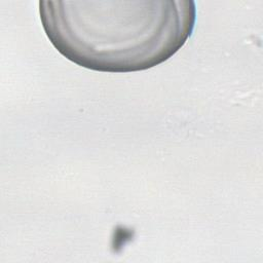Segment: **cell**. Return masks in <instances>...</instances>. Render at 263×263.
I'll list each match as a JSON object with an SVG mask.
<instances>
[{
  "instance_id": "1",
  "label": "cell",
  "mask_w": 263,
  "mask_h": 263,
  "mask_svg": "<svg viewBox=\"0 0 263 263\" xmlns=\"http://www.w3.org/2000/svg\"><path fill=\"white\" fill-rule=\"evenodd\" d=\"M40 18L69 61L95 71H144L172 58L191 36L192 0L40 1Z\"/></svg>"
}]
</instances>
